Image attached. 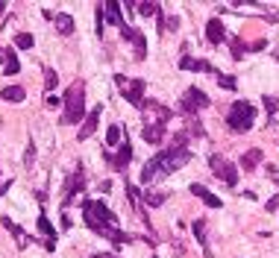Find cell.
Returning a JSON list of instances; mask_svg holds the SVG:
<instances>
[{
    "label": "cell",
    "instance_id": "obj_1",
    "mask_svg": "<svg viewBox=\"0 0 279 258\" xmlns=\"http://www.w3.org/2000/svg\"><path fill=\"white\" fill-rule=\"evenodd\" d=\"M82 217H85V226L91 232H97L100 238H109L115 244H129L132 241V235H127L118 226V214L100 199H85L82 202Z\"/></svg>",
    "mask_w": 279,
    "mask_h": 258
},
{
    "label": "cell",
    "instance_id": "obj_2",
    "mask_svg": "<svg viewBox=\"0 0 279 258\" xmlns=\"http://www.w3.org/2000/svg\"><path fill=\"white\" fill-rule=\"evenodd\" d=\"M191 162V152L182 147V150H162L159 156H153L150 162L141 167V182H156V179H162V176L174 173V170H179L182 164Z\"/></svg>",
    "mask_w": 279,
    "mask_h": 258
},
{
    "label": "cell",
    "instance_id": "obj_3",
    "mask_svg": "<svg viewBox=\"0 0 279 258\" xmlns=\"http://www.w3.org/2000/svg\"><path fill=\"white\" fill-rule=\"evenodd\" d=\"M85 117V82L77 80L65 91V112L59 117V123H80Z\"/></svg>",
    "mask_w": 279,
    "mask_h": 258
},
{
    "label": "cell",
    "instance_id": "obj_4",
    "mask_svg": "<svg viewBox=\"0 0 279 258\" xmlns=\"http://www.w3.org/2000/svg\"><path fill=\"white\" fill-rule=\"evenodd\" d=\"M253 120H256V109L247 103V100H238V103L229 106L226 123H229L232 132H250L253 129Z\"/></svg>",
    "mask_w": 279,
    "mask_h": 258
},
{
    "label": "cell",
    "instance_id": "obj_5",
    "mask_svg": "<svg viewBox=\"0 0 279 258\" xmlns=\"http://www.w3.org/2000/svg\"><path fill=\"white\" fill-rule=\"evenodd\" d=\"M115 85H118V91L124 94V100H127V103H132L135 109H141L147 82H144V80H127L124 73H115Z\"/></svg>",
    "mask_w": 279,
    "mask_h": 258
},
{
    "label": "cell",
    "instance_id": "obj_6",
    "mask_svg": "<svg viewBox=\"0 0 279 258\" xmlns=\"http://www.w3.org/2000/svg\"><path fill=\"white\" fill-rule=\"evenodd\" d=\"M209 170L215 173V179H221L229 188H235V182H238V167L223 156H209Z\"/></svg>",
    "mask_w": 279,
    "mask_h": 258
},
{
    "label": "cell",
    "instance_id": "obj_7",
    "mask_svg": "<svg viewBox=\"0 0 279 258\" xmlns=\"http://www.w3.org/2000/svg\"><path fill=\"white\" fill-rule=\"evenodd\" d=\"M141 117H144V126H156V123H165L171 117V109L162 106L159 100H144L141 103Z\"/></svg>",
    "mask_w": 279,
    "mask_h": 258
},
{
    "label": "cell",
    "instance_id": "obj_8",
    "mask_svg": "<svg viewBox=\"0 0 279 258\" xmlns=\"http://www.w3.org/2000/svg\"><path fill=\"white\" fill-rule=\"evenodd\" d=\"M200 109H209V94H203L197 85H191V88H185V94H182V112L191 117V115H197Z\"/></svg>",
    "mask_w": 279,
    "mask_h": 258
},
{
    "label": "cell",
    "instance_id": "obj_9",
    "mask_svg": "<svg viewBox=\"0 0 279 258\" xmlns=\"http://www.w3.org/2000/svg\"><path fill=\"white\" fill-rule=\"evenodd\" d=\"M80 191H85V173H82V164H77L74 176H71L68 182H65V202L71 205V199L77 197Z\"/></svg>",
    "mask_w": 279,
    "mask_h": 258
},
{
    "label": "cell",
    "instance_id": "obj_10",
    "mask_svg": "<svg viewBox=\"0 0 279 258\" xmlns=\"http://www.w3.org/2000/svg\"><path fill=\"white\" fill-rule=\"evenodd\" d=\"M121 35H124L129 44H132V50H135V56H138V59L147 56V41H144V33L132 30V27H124V30H121Z\"/></svg>",
    "mask_w": 279,
    "mask_h": 258
},
{
    "label": "cell",
    "instance_id": "obj_11",
    "mask_svg": "<svg viewBox=\"0 0 279 258\" xmlns=\"http://www.w3.org/2000/svg\"><path fill=\"white\" fill-rule=\"evenodd\" d=\"M129 162H132V147H129V141H124V144L118 147L115 156H109V164H112L115 170H127Z\"/></svg>",
    "mask_w": 279,
    "mask_h": 258
},
{
    "label": "cell",
    "instance_id": "obj_12",
    "mask_svg": "<svg viewBox=\"0 0 279 258\" xmlns=\"http://www.w3.org/2000/svg\"><path fill=\"white\" fill-rule=\"evenodd\" d=\"M100 106H94L91 109V115H85V123H82V129L77 132V141H88L94 135V129H97V120H100Z\"/></svg>",
    "mask_w": 279,
    "mask_h": 258
},
{
    "label": "cell",
    "instance_id": "obj_13",
    "mask_svg": "<svg viewBox=\"0 0 279 258\" xmlns=\"http://www.w3.org/2000/svg\"><path fill=\"white\" fill-rule=\"evenodd\" d=\"M223 38H226L223 21L221 18H209V23H206V41H209V44H221Z\"/></svg>",
    "mask_w": 279,
    "mask_h": 258
},
{
    "label": "cell",
    "instance_id": "obj_14",
    "mask_svg": "<svg viewBox=\"0 0 279 258\" xmlns=\"http://www.w3.org/2000/svg\"><path fill=\"white\" fill-rule=\"evenodd\" d=\"M127 197H129V202H132V211H135V214H138L141 220H144V226H150V220H147V214H144V194H138L132 182L127 185Z\"/></svg>",
    "mask_w": 279,
    "mask_h": 258
},
{
    "label": "cell",
    "instance_id": "obj_15",
    "mask_svg": "<svg viewBox=\"0 0 279 258\" xmlns=\"http://www.w3.org/2000/svg\"><path fill=\"white\" fill-rule=\"evenodd\" d=\"M191 194H194V197H200L203 202H206V205H209V209H221V205H223L221 197H215L209 188H206V185H200V182H194V185H191Z\"/></svg>",
    "mask_w": 279,
    "mask_h": 258
},
{
    "label": "cell",
    "instance_id": "obj_16",
    "mask_svg": "<svg viewBox=\"0 0 279 258\" xmlns=\"http://www.w3.org/2000/svg\"><path fill=\"white\" fill-rule=\"evenodd\" d=\"M179 68H182V70H197V73H218L209 62H203V59H191V56L179 59Z\"/></svg>",
    "mask_w": 279,
    "mask_h": 258
},
{
    "label": "cell",
    "instance_id": "obj_17",
    "mask_svg": "<svg viewBox=\"0 0 279 258\" xmlns=\"http://www.w3.org/2000/svg\"><path fill=\"white\" fill-rule=\"evenodd\" d=\"M35 226H38V232H41V235L47 238V252H53V249H56V232H53V226H50V220H47L44 214H41Z\"/></svg>",
    "mask_w": 279,
    "mask_h": 258
},
{
    "label": "cell",
    "instance_id": "obj_18",
    "mask_svg": "<svg viewBox=\"0 0 279 258\" xmlns=\"http://www.w3.org/2000/svg\"><path fill=\"white\" fill-rule=\"evenodd\" d=\"M141 138L147 141V144H162V141H165V123L144 126V129H141Z\"/></svg>",
    "mask_w": 279,
    "mask_h": 258
},
{
    "label": "cell",
    "instance_id": "obj_19",
    "mask_svg": "<svg viewBox=\"0 0 279 258\" xmlns=\"http://www.w3.org/2000/svg\"><path fill=\"white\" fill-rule=\"evenodd\" d=\"M106 21L115 23V27H121V30L127 27L124 18H121V3H118V0H109V3H106Z\"/></svg>",
    "mask_w": 279,
    "mask_h": 258
},
{
    "label": "cell",
    "instance_id": "obj_20",
    "mask_svg": "<svg viewBox=\"0 0 279 258\" xmlns=\"http://www.w3.org/2000/svg\"><path fill=\"white\" fill-rule=\"evenodd\" d=\"M0 97H3L6 103H21L24 97H27V91H24L21 85H6V88L0 91Z\"/></svg>",
    "mask_w": 279,
    "mask_h": 258
},
{
    "label": "cell",
    "instance_id": "obj_21",
    "mask_svg": "<svg viewBox=\"0 0 279 258\" xmlns=\"http://www.w3.org/2000/svg\"><path fill=\"white\" fill-rule=\"evenodd\" d=\"M3 59H6V68H3V73H6V76H15V73L21 70V62L15 59V50H12V47H6V50H3Z\"/></svg>",
    "mask_w": 279,
    "mask_h": 258
},
{
    "label": "cell",
    "instance_id": "obj_22",
    "mask_svg": "<svg viewBox=\"0 0 279 258\" xmlns=\"http://www.w3.org/2000/svg\"><path fill=\"white\" fill-rule=\"evenodd\" d=\"M256 164H262V150H256V147H253V150H247V152H244V159H241V167H244V170H256Z\"/></svg>",
    "mask_w": 279,
    "mask_h": 258
},
{
    "label": "cell",
    "instance_id": "obj_23",
    "mask_svg": "<svg viewBox=\"0 0 279 258\" xmlns=\"http://www.w3.org/2000/svg\"><path fill=\"white\" fill-rule=\"evenodd\" d=\"M53 21H56V33L59 35H71V33H74V18H71V15H59V12H56V18H53Z\"/></svg>",
    "mask_w": 279,
    "mask_h": 258
},
{
    "label": "cell",
    "instance_id": "obj_24",
    "mask_svg": "<svg viewBox=\"0 0 279 258\" xmlns=\"http://www.w3.org/2000/svg\"><path fill=\"white\" fill-rule=\"evenodd\" d=\"M156 27H159V35L162 33H174L176 27H179V15H162Z\"/></svg>",
    "mask_w": 279,
    "mask_h": 258
},
{
    "label": "cell",
    "instance_id": "obj_25",
    "mask_svg": "<svg viewBox=\"0 0 279 258\" xmlns=\"http://www.w3.org/2000/svg\"><path fill=\"white\" fill-rule=\"evenodd\" d=\"M194 235H197L200 246L206 249V258H209V232H206V220H194Z\"/></svg>",
    "mask_w": 279,
    "mask_h": 258
},
{
    "label": "cell",
    "instance_id": "obj_26",
    "mask_svg": "<svg viewBox=\"0 0 279 258\" xmlns=\"http://www.w3.org/2000/svg\"><path fill=\"white\" fill-rule=\"evenodd\" d=\"M0 223H3V226H6V229H9V232H12V238L18 241V246H30V238H27V235H24L21 229H18V226H15V223L9 220V217H3V220H0Z\"/></svg>",
    "mask_w": 279,
    "mask_h": 258
},
{
    "label": "cell",
    "instance_id": "obj_27",
    "mask_svg": "<svg viewBox=\"0 0 279 258\" xmlns=\"http://www.w3.org/2000/svg\"><path fill=\"white\" fill-rule=\"evenodd\" d=\"M165 199H168V194H165V191H147V194H144V202H147V205H153V209L165 205Z\"/></svg>",
    "mask_w": 279,
    "mask_h": 258
},
{
    "label": "cell",
    "instance_id": "obj_28",
    "mask_svg": "<svg viewBox=\"0 0 279 258\" xmlns=\"http://www.w3.org/2000/svg\"><path fill=\"white\" fill-rule=\"evenodd\" d=\"M135 9H138L141 15H162V6H159V3H150V0H141V3H135Z\"/></svg>",
    "mask_w": 279,
    "mask_h": 258
},
{
    "label": "cell",
    "instance_id": "obj_29",
    "mask_svg": "<svg viewBox=\"0 0 279 258\" xmlns=\"http://www.w3.org/2000/svg\"><path fill=\"white\" fill-rule=\"evenodd\" d=\"M215 76H218V85L226 88V91H235V88H238V80H235V76H226V73H215Z\"/></svg>",
    "mask_w": 279,
    "mask_h": 258
},
{
    "label": "cell",
    "instance_id": "obj_30",
    "mask_svg": "<svg viewBox=\"0 0 279 258\" xmlns=\"http://www.w3.org/2000/svg\"><path fill=\"white\" fill-rule=\"evenodd\" d=\"M35 44V38L30 33H18L15 35V47H21V50H30V47Z\"/></svg>",
    "mask_w": 279,
    "mask_h": 258
},
{
    "label": "cell",
    "instance_id": "obj_31",
    "mask_svg": "<svg viewBox=\"0 0 279 258\" xmlns=\"http://www.w3.org/2000/svg\"><path fill=\"white\" fill-rule=\"evenodd\" d=\"M56 82H59L56 70H53V68H44V91H53V88H56Z\"/></svg>",
    "mask_w": 279,
    "mask_h": 258
},
{
    "label": "cell",
    "instance_id": "obj_32",
    "mask_svg": "<svg viewBox=\"0 0 279 258\" xmlns=\"http://www.w3.org/2000/svg\"><path fill=\"white\" fill-rule=\"evenodd\" d=\"M121 138H124V129L118 126V123H112V126H109V132H106V141H109V144H118Z\"/></svg>",
    "mask_w": 279,
    "mask_h": 258
},
{
    "label": "cell",
    "instance_id": "obj_33",
    "mask_svg": "<svg viewBox=\"0 0 279 258\" xmlns=\"http://www.w3.org/2000/svg\"><path fill=\"white\" fill-rule=\"evenodd\" d=\"M244 50H247V44L241 41V38H235V35H232V59H235V62L244 56Z\"/></svg>",
    "mask_w": 279,
    "mask_h": 258
},
{
    "label": "cell",
    "instance_id": "obj_34",
    "mask_svg": "<svg viewBox=\"0 0 279 258\" xmlns=\"http://www.w3.org/2000/svg\"><path fill=\"white\" fill-rule=\"evenodd\" d=\"M24 162H27V167H33V162H35V147H33V144L27 147V156H24Z\"/></svg>",
    "mask_w": 279,
    "mask_h": 258
},
{
    "label": "cell",
    "instance_id": "obj_35",
    "mask_svg": "<svg viewBox=\"0 0 279 258\" xmlns=\"http://www.w3.org/2000/svg\"><path fill=\"white\" fill-rule=\"evenodd\" d=\"M265 47H268V41H265V38H256V41L247 44V50H265Z\"/></svg>",
    "mask_w": 279,
    "mask_h": 258
},
{
    "label": "cell",
    "instance_id": "obj_36",
    "mask_svg": "<svg viewBox=\"0 0 279 258\" xmlns=\"http://www.w3.org/2000/svg\"><path fill=\"white\" fill-rule=\"evenodd\" d=\"M265 106H268V115L276 112V100H273V97H265Z\"/></svg>",
    "mask_w": 279,
    "mask_h": 258
},
{
    "label": "cell",
    "instance_id": "obj_37",
    "mask_svg": "<svg viewBox=\"0 0 279 258\" xmlns=\"http://www.w3.org/2000/svg\"><path fill=\"white\" fill-rule=\"evenodd\" d=\"M268 211H276L279 209V197H273V199H268V205H265Z\"/></svg>",
    "mask_w": 279,
    "mask_h": 258
},
{
    "label": "cell",
    "instance_id": "obj_38",
    "mask_svg": "<svg viewBox=\"0 0 279 258\" xmlns=\"http://www.w3.org/2000/svg\"><path fill=\"white\" fill-rule=\"evenodd\" d=\"M62 229H71V217H68V211L62 214Z\"/></svg>",
    "mask_w": 279,
    "mask_h": 258
},
{
    "label": "cell",
    "instance_id": "obj_39",
    "mask_svg": "<svg viewBox=\"0 0 279 258\" xmlns=\"http://www.w3.org/2000/svg\"><path fill=\"white\" fill-rule=\"evenodd\" d=\"M91 258H118V255H112V252H100V255H91Z\"/></svg>",
    "mask_w": 279,
    "mask_h": 258
},
{
    "label": "cell",
    "instance_id": "obj_40",
    "mask_svg": "<svg viewBox=\"0 0 279 258\" xmlns=\"http://www.w3.org/2000/svg\"><path fill=\"white\" fill-rule=\"evenodd\" d=\"M3 12H6V3H3V0H0V15H3Z\"/></svg>",
    "mask_w": 279,
    "mask_h": 258
}]
</instances>
